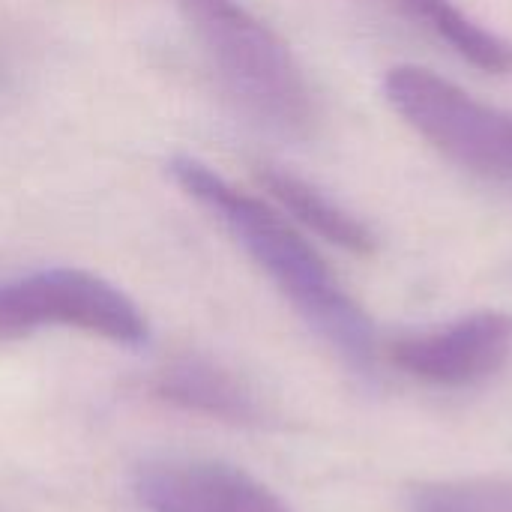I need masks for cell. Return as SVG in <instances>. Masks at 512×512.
<instances>
[{
	"label": "cell",
	"mask_w": 512,
	"mask_h": 512,
	"mask_svg": "<svg viewBox=\"0 0 512 512\" xmlns=\"http://www.w3.org/2000/svg\"><path fill=\"white\" fill-rule=\"evenodd\" d=\"M174 183L246 249L294 312L324 339L357 375H372L378 363V333L366 309L342 288L312 243L261 198L237 189L210 165L192 156L168 162Z\"/></svg>",
	"instance_id": "1"
},
{
	"label": "cell",
	"mask_w": 512,
	"mask_h": 512,
	"mask_svg": "<svg viewBox=\"0 0 512 512\" xmlns=\"http://www.w3.org/2000/svg\"><path fill=\"white\" fill-rule=\"evenodd\" d=\"M156 399L198 417H210L231 426H261L267 423V405L252 384H246L231 369L207 357L171 360L153 378Z\"/></svg>",
	"instance_id": "7"
},
{
	"label": "cell",
	"mask_w": 512,
	"mask_h": 512,
	"mask_svg": "<svg viewBox=\"0 0 512 512\" xmlns=\"http://www.w3.org/2000/svg\"><path fill=\"white\" fill-rule=\"evenodd\" d=\"M390 108L462 171L512 189V111L489 105L423 66L384 75Z\"/></svg>",
	"instance_id": "3"
},
{
	"label": "cell",
	"mask_w": 512,
	"mask_h": 512,
	"mask_svg": "<svg viewBox=\"0 0 512 512\" xmlns=\"http://www.w3.org/2000/svg\"><path fill=\"white\" fill-rule=\"evenodd\" d=\"M402 18L426 30L432 39L447 45L465 63L512 78V42L483 27L456 0H387Z\"/></svg>",
	"instance_id": "9"
},
{
	"label": "cell",
	"mask_w": 512,
	"mask_h": 512,
	"mask_svg": "<svg viewBox=\"0 0 512 512\" xmlns=\"http://www.w3.org/2000/svg\"><path fill=\"white\" fill-rule=\"evenodd\" d=\"M408 512H512V480L465 477L423 483L408 495Z\"/></svg>",
	"instance_id": "10"
},
{
	"label": "cell",
	"mask_w": 512,
	"mask_h": 512,
	"mask_svg": "<svg viewBox=\"0 0 512 512\" xmlns=\"http://www.w3.org/2000/svg\"><path fill=\"white\" fill-rule=\"evenodd\" d=\"M135 495L147 512H291L252 474L213 459H162L135 477Z\"/></svg>",
	"instance_id": "6"
},
{
	"label": "cell",
	"mask_w": 512,
	"mask_h": 512,
	"mask_svg": "<svg viewBox=\"0 0 512 512\" xmlns=\"http://www.w3.org/2000/svg\"><path fill=\"white\" fill-rule=\"evenodd\" d=\"M45 327L81 330L129 348L150 336L138 303L90 270L51 267L0 282V342Z\"/></svg>",
	"instance_id": "4"
},
{
	"label": "cell",
	"mask_w": 512,
	"mask_h": 512,
	"mask_svg": "<svg viewBox=\"0 0 512 512\" xmlns=\"http://www.w3.org/2000/svg\"><path fill=\"white\" fill-rule=\"evenodd\" d=\"M255 177H258L261 189L285 213H291L300 225H306L327 243H333L351 255H372L378 249L375 231L360 216H354L339 201H333L327 192H321L315 183H309L285 168H276V165H258Z\"/></svg>",
	"instance_id": "8"
},
{
	"label": "cell",
	"mask_w": 512,
	"mask_h": 512,
	"mask_svg": "<svg viewBox=\"0 0 512 512\" xmlns=\"http://www.w3.org/2000/svg\"><path fill=\"white\" fill-rule=\"evenodd\" d=\"M231 102L261 129L309 141L321 111L291 45L240 0H177Z\"/></svg>",
	"instance_id": "2"
},
{
	"label": "cell",
	"mask_w": 512,
	"mask_h": 512,
	"mask_svg": "<svg viewBox=\"0 0 512 512\" xmlns=\"http://www.w3.org/2000/svg\"><path fill=\"white\" fill-rule=\"evenodd\" d=\"M393 363L435 387H471L498 375L512 357V315L486 309L447 327L411 333L393 342Z\"/></svg>",
	"instance_id": "5"
}]
</instances>
